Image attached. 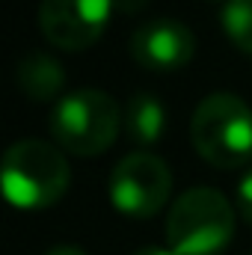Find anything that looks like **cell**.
Masks as SVG:
<instances>
[{
    "instance_id": "5",
    "label": "cell",
    "mask_w": 252,
    "mask_h": 255,
    "mask_svg": "<svg viewBox=\"0 0 252 255\" xmlns=\"http://www.w3.org/2000/svg\"><path fill=\"white\" fill-rule=\"evenodd\" d=\"M172 193V169L151 151L125 154L110 175V202L127 217H154Z\"/></svg>"
},
{
    "instance_id": "8",
    "label": "cell",
    "mask_w": 252,
    "mask_h": 255,
    "mask_svg": "<svg viewBox=\"0 0 252 255\" xmlns=\"http://www.w3.org/2000/svg\"><path fill=\"white\" fill-rule=\"evenodd\" d=\"M15 80H18V89L27 98H33V101H54L65 86V68L57 57H51L45 51H30L27 57L18 60Z\"/></svg>"
},
{
    "instance_id": "7",
    "label": "cell",
    "mask_w": 252,
    "mask_h": 255,
    "mask_svg": "<svg viewBox=\"0 0 252 255\" xmlns=\"http://www.w3.org/2000/svg\"><path fill=\"white\" fill-rule=\"evenodd\" d=\"M133 60L151 71H175L196 54V36L187 24L175 18H154L133 30L130 36Z\"/></svg>"
},
{
    "instance_id": "4",
    "label": "cell",
    "mask_w": 252,
    "mask_h": 255,
    "mask_svg": "<svg viewBox=\"0 0 252 255\" xmlns=\"http://www.w3.org/2000/svg\"><path fill=\"white\" fill-rule=\"evenodd\" d=\"M119 104L104 89H74L51 107V133L77 157L104 154L119 136Z\"/></svg>"
},
{
    "instance_id": "15",
    "label": "cell",
    "mask_w": 252,
    "mask_h": 255,
    "mask_svg": "<svg viewBox=\"0 0 252 255\" xmlns=\"http://www.w3.org/2000/svg\"><path fill=\"white\" fill-rule=\"evenodd\" d=\"M208 3H220V0H208ZM223 3H226V0H223Z\"/></svg>"
},
{
    "instance_id": "10",
    "label": "cell",
    "mask_w": 252,
    "mask_h": 255,
    "mask_svg": "<svg viewBox=\"0 0 252 255\" xmlns=\"http://www.w3.org/2000/svg\"><path fill=\"white\" fill-rule=\"evenodd\" d=\"M220 24L232 45L252 54V0H226L220 9Z\"/></svg>"
},
{
    "instance_id": "2",
    "label": "cell",
    "mask_w": 252,
    "mask_h": 255,
    "mask_svg": "<svg viewBox=\"0 0 252 255\" xmlns=\"http://www.w3.org/2000/svg\"><path fill=\"white\" fill-rule=\"evenodd\" d=\"M190 139L202 160L238 169L252 160V107L232 92L205 95L190 122Z\"/></svg>"
},
{
    "instance_id": "1",
    "label": "cell",
    "mask_w": 252,
    "mask_h": 255,
    "mask_svg": "<svg viewBox=\"0 0 252 255\" xmlns=\"http://www.w3.org/2000/svg\"><path fill=\"white\" fill-rule=\"evenodd\" d=\"M3 193L15 208L42 211L57 205L71 184L65 154L45 139H18L3 154Z\"/></svg>"
},
{
    "instance_id": "16",
    "label": "cell",
    "mask_w": 252,
    "mask_h": 255,
    "mask_svg": "<svg viewBox=\"0 0 252 255\" xmlns=\"http://www.w3.org/2000/svg\"><path fill=\"white\" fill-rule=\"evenodd\" d=\"M250 255H252V253H250Z\"/></svg>"
},
{
    "instance_id": "9",
    "label": "cell",
    "mask_w": 252,
    "mask_h": 255,
    "mask_svg": "<svg viewBox=\"0 0 252 255\" xmlns=\"http://www.w3.org/2000/svg\"><path fill=\"white\" fill-rule=\"evenodd\" d=\"M122 125H125V133L136 145H151L163 136L166 110L154 95L136 92V95H130V101L122 110Z\"/></svg>"
},
{
    "instance_id": "3",
    "label": "cell",
    "mask_w": 252,
    "mask_h": 255,
    "mask_svg": "<svg viewBox=\"0 0 252 255\" xmlns=\"http://www.w3.org/2000/svg\"><path fill=\"white\" fill-rule=\"evenodd\" d=\"M235 235V205L214 187L184 190L166 214V244L175 255H217Z\"/></svg>"
},
{
    "instance_id": "13",
    "label": "cell",
    "mask_w": 252,
    "mask_h": 255,
    "mask_svg": "<svg viewBox=\"0 0 252 255\" xmlns=\"http://www.w3.org/2000/svg\"><path fill=\"white\" fill-rule=\"evenodd\" d=\"M45 255H86L80 247H74V244H57V247H51Z\"/></svg>"
},
{
    "instance_id": "11",
    "label": "cell",
    "mask_w": 252,
    "mask_h": 255,
    "mask_svg": "<svg viewBox=\"0 0 252 255\" xmlns=\"http://www.w3.org/2000/svg\"><path fill=\"white\" fill-rule=\"evenodd\" d=\"M235 205H238V214L252 226V169L241 175V181L235 184Z\"/></svg>"
},
{
    "instance_id": "12",
    "label": "cell",
    "mask_w": 252,
    "mask_h": 255,
    "mask_svg": "<svg viewBox=\"0 0 252 255\" xmlns=\"http://www.w3.org/2000/svg\"><path fill=\"white\" fill-rule=\"evenodd\" d=\"M148 3H151V0H113V9H119V12H125V15H136V12H142Z\"/></svg>"
},
{
    "instance_id": "14",
    "label": "cell",
    "mask_w": 252,
    "mask_h": 255,
    "mask_svg": "<svg viewBox=\"0 0 252 255\" xmlns=\"http://www.w3.org/2000/svg\"><path fill=\"white\" fill-rule=\"evenodd\" d=\"M133 255H175L172 250H163V247H154V244H145V247H139Z\"/></svg>"
},
{
    "instance_id": "6",
    "label": "cell",
    "mask_w": 252,
    "mask_h": 255,
    "mask_svg": "<svg viewBox=\"0 0 252 255\" xmlns=\"http://www.w3.org/2000/svg\"><path fill=\"white\" fill-rule=\"evenodd\" d=\"M113 0H42L39 27L45 39L63 51L95 45L110 21Z\"/></svg>"
}]
</instances>
